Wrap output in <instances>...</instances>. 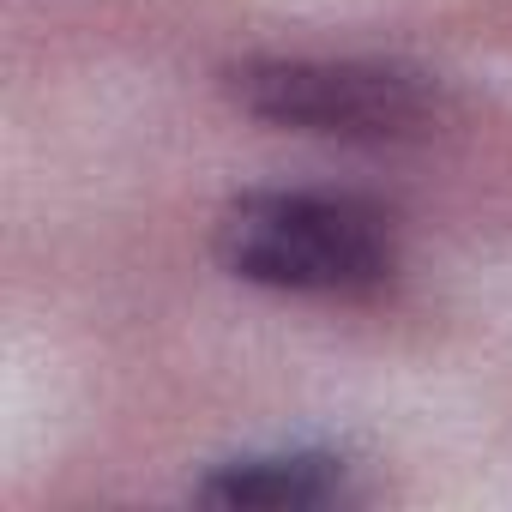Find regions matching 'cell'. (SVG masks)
<instances>
[{
    "instance_id": "1",
    "label": "cell",
    "mask_w": 512,
    "mask_h": 512,
    "mask_svg": "<svg viewBox=\"0 0 512 512\" xmlns=\"http://www.w3.org/2000/svg\"><path fill=\"white\" fill-rule=\"evenodd\" d=\"M223 266L290 296H368L398 266V229L374 199L272 187L241 193L217 223Z\"/></svg>"
},
{
    "instance_id": "2",
    "label": "cell",
    "mask_w": 512,
    "mask_h": 512,
    "mask_svg": "<svg viewBox=\"0 0 512 512\" xmlns=\"http://www.w3.org/2000/svg\"><path fill=\"white\" fill-rule=\"evenodd\" d=\"M229 97L272 127L362 145L410 139L440 109V91L422 73L386 61H241Z\"/></svg>"
},
{
    "instance_id": "3",
    "label": "cell",
    "mask_w": 512,
    "mask_h": 512,
    "mask_svg": "<svg viewBox=\"0 0 512 512\" xmlns=\"http://www.w3.org/2000/svg\"><path fill=\"white\" fill-rule=\"evenodd\" d=\"M350 494V464L332 452H272V458H235L199 482L211 506H332Z\"/></svg>"
}]
</instances>
